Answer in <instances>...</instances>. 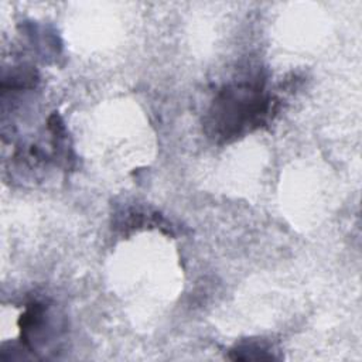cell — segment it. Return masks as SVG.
<instances>
[{
    "label": "cell",
    "mask_w": 362,
    "mask_h": 362,
    "mask_svg": "<svg viewBox=\"0 0 362 362\" xmlns=\"http://www.w3.org/2000/svg\"><path fill=\"white\" fill-rule=\"evenodd\" d=\"M235 355H230L232 359H274L273 354H269V351L260 344H240L233 351Z\"/></svg>",
    "instance_id": "2"
},
{
    "label": "cell",
    "mask_w": 362,
    "mask_h": 362,
    "mask_svg": "<svg viewBox=\"0 0 362 362\" xmlns=\"http://www.w3.org/2000/svg\"><path fill=\"white\" fill-rule=\"evenodd\" d=\"M276 100L260 79H240L222 86L204 120L205 132L218 143H228L264 124Z\"/></svg>",
    "instance_id": "1"
}]
</instances>
